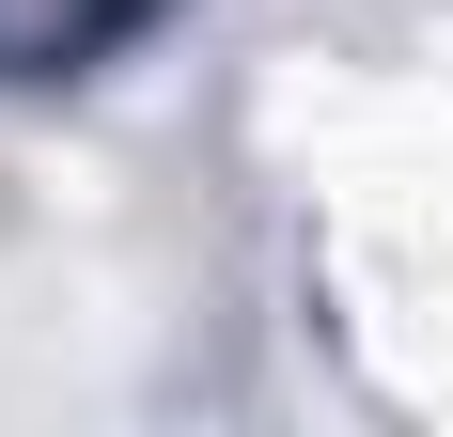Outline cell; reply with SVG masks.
Returning a JSON list of instances; mask_svg holds the SVG:
<instances>
[{
	"instance_id": "6da1fadb",
	"label": "cell",
	"mask_w": 453,
	"mask_h": 437,
	"mask_svg": "<svg viewBox=\"0 0 453 437\" xmlns=\"http://www.w3.org/2000/svg\"><path fill=\"white\" fill-rule=\"evenodd\" d=\"M157 0H0V79H63L94 47H126Z\"/></svg>"
}]
</instances>
